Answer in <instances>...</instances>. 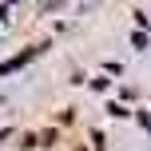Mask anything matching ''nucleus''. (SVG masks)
Here are the masks:
<instances>
[{"label":"nucleus","mask_w":151,"mask_h":151,"mask_svg":"<svg viewBox=\"0 0 151 151\" xmlns=\"http://www.w3.org/2000/svg\"><path fill=\"white\" fill-rule=\"evenodd\" d=\"M36 52H40V48H24L20 56H12V60H4V64H0V76H8V72L24 68V64H28V60H32V56H36Z\"/></svg>","instance_id":"nucleus-1"}]
</instances>
